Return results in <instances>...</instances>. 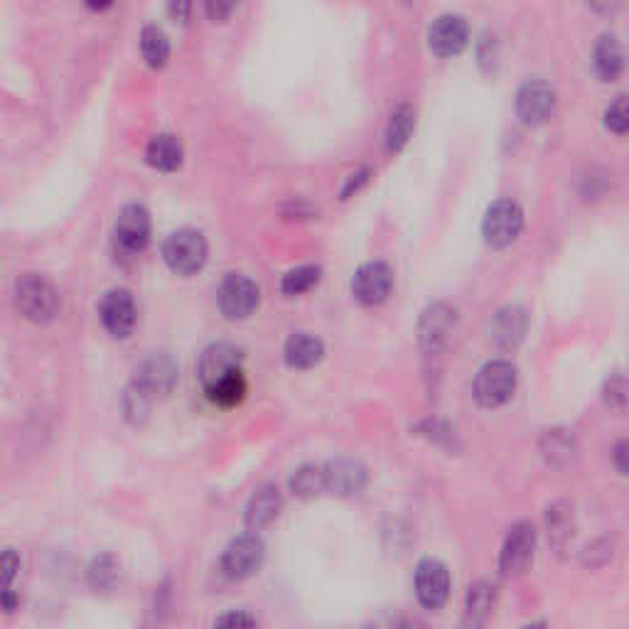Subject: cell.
Wrapping results in <instances>:
<instances>
[{"label": "cell", "mask_w": 629, "mask_h": 629, "mask_svg": "<svg viewBox=\"0 0 629 629\" xmlns=\"http://www.w3.org/2000/svg\"><path fill=\"white\" fill-rule=\"evenodd\" d=\"M15 305L25 320L45 325L59 313V290L45 276L28 273L15 286Z\"/></svg>", "instance_id": "obj_1"}, {"label": "cell", "mask_w": 629, "mask_h": 629, "mask_svg": "<svg viewBox=\"0 0 629 629\" xmlns=\"http://www.w3.org/2000/svg\"><path fill=\"white\" fill-rule=\"evenodd\" d=\"M516 391V367L507 359H494L487 362L475 376L472 394L482 408L504 406Z\"/></svg>", "instance_id": "obj_2"}, {"label": "cell", "mask_w": 629, "mask_h": 629, "mask_svg": "<svg viewBox=\"0 0 629 629\" xmlns=\"http://www.w3.org/2000/svg\"><path fill=\"white\" fill-rule=\"evenodd\" d=\"M163 258L177 276H192L207 261V241L197 229H177L165 239Z\"/></svg>", "instance_id": "obj_3"}, {"label": "cell", "mask_w": 629, "mask_h": 629, "mask_svg": "<svg viewBox=\"0 0 629 629\" xmlns=\"http://www.w3.org/2000/svg\"><path fill=\"white\" fill-rule=\"evenodd\" d=\"M524 229V212L514 200H497L482 219V236L494 249L514 244Z\"/></svg>", "instance_id": "obj_4"}, {"label": "cell", "mask_w": 629, "mask_h": 629, "mask_svg": "<svg viewBox=\"0 0 629 629\" xmlns=\"http://www.w3.org/2000/svg\"><path fill=\"white\" fill-rule=\"evenodd\" d=\"M450 571L438 558H423L413 573V590L426 610H440L450 598Z\"/></svg>", "instance_id": "obj_5"}, {"label": "cell", "mask_w": 629, "mask_h": 629, "mask_svg": "<svg viewBox=\"0 0 629 629\" xmlns=\"http://www.w3.org/2000/svg\"><path fill=\"white\" fill-rule=\"evenodd\" d=\"M536 553V526L531 521H519L509 529L499 553V571L507 578L526 573Z\"/></svg>", "instance_id": "obj_6"}, {"label": "cell", "mask_w": 629, "mask_h": 629, "mask_svg": "<svg viewBox=\"0 0 629 629\" xmlns=\"http://www.w3.org/2000/svg\"><path fill=\"white\" fill-rule=\"evenodd\" d=\"M263 556H266L263 541L251 531V534L236 536V539L224 548L219 568H222V573L227 575L229 580H244L261 568Z\"/></svg>", "instance_id": "obj_7"}, {"label": "cell", "mask_w": 629, "mask_h": 629, "mask_svg": "<svg viewBox=\"0 0 629 629\" xmlns=\"http://www.w3.org/2000/svg\"><path fill=\"white\" fill-rule=\"evenodd\" d=\"M261 300V290L251 278L241 276V273H229L217 290V303L224 317L229 320H244L258 308Z\"/></svg>", "instance_id": "obj_8"}, {"label": "cell", "mask_w": 629, "mask_h": 629, "mask_svg": "<svg viewBox=\"0 0 629 629\" xmlns=\"http://www.w3.org/2000/svg\"><path fill=\"white\" fill-rule=\"evenodd\" d=\"M455 322H458V313L455 308L445 303H435L426 308V313L418 320V342H421L423 352L426 354H440L448 347L450 337L455 332Z\"/></svg>", "instance_id": "obj_9"}, {"label": "cell", "mask_w": 629, "mask_h": 629, "mask_svg": "<svg viewBox=\"0 0 629 629\" xmlns=\"http://www.w3.org/2000/svg\"><path fill=\"white\" fill-rule=\"evenodd\" d=\"M116 244L123 254H141L150 241V214L143 204H126L114 224Z\"/></svg>", "instance_id": "obj_10"}, {"label": "cell", "mask_w": 629, "mask_h": 629, "mask_svg": "<svg viewBox=\"0 0 629 629\" xmlns=\"http://www.w3.org/2000/svg\"><path fill=\"white\" fill-rule=\"evenodd\" d=\"M556 111V91L544 79H531L516 91V116L526 126H541Z\"/></svg>", "instance_id": "obj_11"}, {"label": "cell", "mask_w": 629, "mask_h": 629, "mask_svg": "<svg viewBox=\"0 0 629 629\" xmlns=\"http://www.w3.org/2000/svg\"><path fill=\"white\" fill-rule=\"evenodd\" d=\"M394 288V271L384 261H369L359 266L352 278V293L362 305H381Z\"/></svg>", "instance_id": "obj_12"}, {"label": "cell", "mask_w": 629, "mask_h": 629, "mask_svg": "<svg viewBox=\"0 0 629 629\" xmlns=\"http://www.w3.org/2000/svg\"><path fill=\"white\" fill-rule=\"evenodd\" d=\"M99 317L101 325L106 327L111 337H128L136 327V303H133V295L126 288H114L101 298L99 303Z\"/></svg>", "instance_id": "obj_13"}, {"label": "cell", "mask_w": 629, "mask_h": 629, "mask_svg": "<svg viewBox=\"0 0 629 629\" xmlns=\"http://www.w3.org/2000/svg\"><path fill=\"white\" fill-rule=\"evenodd\" d=\"M470 40V25L462 15H440L428 32L430 52L443 59L460 55Z\"/></svg>", "instance_id": "obj_14"}, {"label": "cell", "mask_w": 629, "mask_h": 629, "mask_svg": "<svg viewBox=\"0 0 629 629\" xmlns=\"http://www.w3.org/2000/svg\"><path fill=\"white\" fill-rule=\"evenodd\" d=\"M241 362H244V354L234 344H209L200 357V379L204 389L227 379L231 374L241 372Z\"/></svg>", "instance_id": "obj_15"}, {"label": "cell", "mask_w": 629, "mask_h": 629, "mask_svg": "<svg viewBox=\"0 0 629 629\" xmlns=\"http://www.w3.org/2000/svg\"><path fill=\"white\" fill-rule=\"evenodd\" d=\"M133 381H136L141 389L148 391V394H153L155 399L170 394L172 386L177 384V362L168 352L150 354L141 367H138Z\"/></svg>", "instance_id": "obj_16"}, {"label": "cell", "mask_w": 629, "mask_h": 629, "mask_svg": "<svg viewBox=\"0 0 629 629\" xmlns=\"http://www.w3.org/2000/svg\"><path fill=\"white\" fill-rule=\"evenodd\" d=\"M322 470H325V492L337 494V497H354L369 482L367 467L357 460L337 458L327 462Z\"/></svg>", "instance_id": "obj_17"}, {"label": "cell", "mask_w": 629, "mask_h": 629, "mask_svg": "<svg viewBox=\"0 0 629 629\" xmlns=\"http://www.w3.org/2000/svg\"><path fill=\"white\" fill-rule=\"evenodd\" d=\"M281 509H283L281 489H278L276 485L258 487L254 492V497H251L249 504H246V514H244L246 526H249V529L256 534V531L266 529L268 524H273V521L278 519V514H281Z\"/></svg>", "instance_id": "obj_18"}, {"label": "cell", "mask_w": 629, "mask_h": 629, "mask_svg": "<svg viewBox=\"0 0 629 629\" xmlns=\"http://www.w3.org/2000/svg\"><path fill=\"white\" fill-rule=\"evenodd\" d=\"M526 325H529V317L516 305L499 310L492 320V340L497 347L502 349H514L516 344L524 340Z\"/></svg>", "instance_id": "obj_19"}, {"label": "cell", "mask_w": 629, "mask_h": 629, "mask_svg": "<svg viewBox=\"0 0 629 629\" xmlns=\"http://www.w3.org/2000/svg\"><path fill=\"white\" fill-rule=\"evenodd\" d=\"M283 357H286L288 367L313 369L325 357V344L317 340L315 335H308V332H295V335L288 337L286 347H283Z\"/></svg>", "instance_id": "obj_20"}, {"label": "cell", "mask_w": 629, "mask_h": 629, "mask_svg": "<svg viewBox=\"0 0 629 629\" xmlns=\"http://www.w3.org/2000/svg\"><path fill=\"white\" fill-rule=\"evenodd\" d=\"M182 158H185V150H182V143L172 133H158V136L150 138L148 148H145V160L153 168L165 172L180 168Z\"/></svg>", "instance_id": "obj_21"}, {"label": "cell", "mask_w": 629, "mask_h": 629, "mask_svg": "<svg viewBox=\"0 0 629 629\" xmlns=\"http://www.w3.org/2000/svg\"><path fill=\"white\" fill-rule=\"evenodd\" d=\"M622 64H625V55H622L620 42L610 35L600 37L598 45H595L593 50L595 74H598L602 82H612V79L620 77Z\"/></svg>", "instance_id": "obj_22"}, {"label": "cell", "mask_w": 629, "mask_h": 629, "mask_svg": "<svg viewBox=\"0 0 629 629\" xmlns=\"http://www.w3.org/2000/svg\"><path fill=\"white\" fill-rule=\"evenodd\" d=\"M246 391H249V386H246L244 372H236V374L227 376V379L217 381V384L207 386V389H204V394H207V399L212 401L214 406L234 408L246 399Z\"/></svg>", "instance_id": "obj_23"}, {"label": "cell", "mask_w": 629, "mask_h": 629, "mask_svg": "<svg viewBox=\"0 0 629 629\" xmlns=\"http://www.w3.org/2000/svg\"><path fill=\"white\" fill-rule=\"evenodd\" d=\"M413 128H416V111H413V106L401 104L399 109H394L389 126H386V150L399 153L403 145L408 143V138H411Z\"/></svg>", "instance_id": "obj_24"}, {"label": "cell", "mask_w": 629, "mask_h": 629, "mask_svg": "<svg viewBox=\"0 0 629 629\" xmlns=\"http://www.w3.org/2000/svg\"><path fill=\"white\" fill-rule=\"evenodd\" d=\"M141 52L143 59L153 69H160L170 57V40L158 25H145L141 30Z\"/></svg>", "instance_id": "obj_25"}, {"label": "cell", "mask_w": 629, "mask_h": 629, "mask_svg": "<svg viewBox=\"0 0 629 629\" xmlns=\"http://www.w3.org/2000/svg\"><path fill=\"white\" fill-rule=\"evenodd\" d=\"M290 492L300 499L317 497L320 492H325V470L317 465H303L293 472L290 477Z\"/></svg>", "instance_id": "obj_26"}, {"label": "cell", "mask_w": 629, "mask_h": 629, "mask_svg": "<svg viewBox=\"0 0 629 629\" xmlns=\"http://www.w3.org/2000/svg\"><path fill=\"white\" fill-rule=\"evenodd\" d=\"M573 453V435H568L566 430H546V435L541 438V455L548 460V465H566Z\"/></svg>", "instance_id": "obj_27"}, {"label": "cell", "mask_w": 629, "mask_h": 629, "mask_svg": "<svg viewBox=\"0 0 629 629\" xmlns=\"http://www.w3.org/2000/svg\"><path fill=\"white\" fill-rule=\"evenodd\" d=\"M153 403H155V396L148 394L145 389H141L136 381H131V384H128V389H126V394H123V413H126L128 421L136 423V426H141L143 421H148L150 411H153Z\"/></svg>", "instance_id": "obj_28"}, {"label": "cell", "mask_w": 629, "mask_h": 629, "mask_svg": "<svg viewBox=\"0 0 629 629\" xmlns=\"http://www.w3.org/2000/svg\"><path fill=\"white\" fill-rule=\"evenodd\" d=\"M571 521H573V514L568 504H553V507L548 509V516H546L548 539L553 541V546L556 548H563L568 544V539H571V534H573Z\"/></svg>", "instance_id": "obj_29"}, {"label": "cell", "mask_w": 629, "mask_h": 629, "mask_svg": "<svg viewBox=\"0 0 629 629\" xmlns=\"http://www.w3.org/2000/svg\"><path fill=\"white\" fill-rule=\"evenodd\" d=\"M118 573H121V568H118L116 558L111 556V553H101V556H96L89 566L91 588L104 590L106 593V590H111L118 583Z\"/></svg>", "instance_id": "obj_30"}, {"label": "cell", "mask_w": 629, "mask_h": 629, "mask_svg": "<svg viewBox=\"0 0 629 629\" xmlns=\"http://www.w3.org/2000/svg\"><path fill=\"white\" fill-rule=\"evenodd\" d=\"M320 266H298L293 271H288L281 281V290L286 295H300L305 290H310L320 283Z\"/></svg>", "instance_id": "obj_31"}, {"label": "cell", "mask_w": 629, "mask_h": 629, "mask_svg": "<svg viewBox=\"0 0 629 629\" xmlns=\"http://www.w3.org/2000/svg\"><path fill=\"white\" fill-rule=\"evenodd\" d=\"M605 126L612 133H627L629 131V99L627 96H617L610 106L605 109Z\"/></svg>", "instance_id": "obj_32"}, {"label": "cell", "mask_w": 629, "mask_h": 629, "mask_svg": "<svg viewBox=\"0 0 629 629\" xmlns=\"http://www.w3.org/2000/svg\"><path fill=\"white\" fill-rule=\"evenodd\" d=\"M418 433L426 435V438L433 440L438 445H453L455 443V430H450L448 423L435 421V418H428L418 426Z\"/></svg>", "instance_id": "obj_33"}, {"label": "cell", "mask_w": 629, "mask_h": 629, "mask_svg": "<svg viewBox=\"0 0 629 629\" xmlns=\"http://www.w3.org/2000/svg\"><path fill=\"white\" fill-rule=\"evenodd\" d=\"M214 629H256V620L246 610H229L217 617Z\"/></svg>", "instance_id": "obj_34"}, {"label": "cell", "mask_w": 629, "mask_h": 629, "mask_svg": "<svg viewBox=\"0 0 629 629\" xmlns=\"http://www.w3.org/2000/svg\"><path fill=\"white\" fill-rule=\"evenodd\" d=\"M20 571V556L13 548H5L3 551V578H5V590L13 588L15 575Z\"/></svg>", "instance_id": "obj_35"}, {"label": "cell", "mask_w": 629, "mask_h": 629, "mask_svg": "<svg viewBox=\"0 0 629 629\" xmlns=\"http://www.w3.org/2000/svg\"><path fill=\"white\" fill-rule=\"evenodd\" d=\"M369 177H372V170H369V168H367V170H362V172H357V175H349L347 185L342 187V200H347V197L357 195V192L362 190L364 185H367Z\"/></svg>", "instance_id": "obj_36"}, {"label": "cell", "mask_w": 629, "mask_h": 629, "mask_svg": "<svg viewBox=\"0 0 629 629\" xmlns=\"http://www.w3.org/2000/svg\"><path fill=\"white\" fill-rule=\"evenodd\" d=\"M612 460H615V467L620 475L629 477V440H620L612 450Z\"/></svg>", "instance_id": "obj_37"}, {"label": "cell", "mask_w": 629, "mask_h": 629, "mask_svg": "<svg viewBox=\"0 0 629 629\" xmlns=\"http://www.w3.org/2000/svg\"><path fill=\"white\" fill-rule=\"evenodd\" d=\"M204 8H207L209 18L212 20H224L231 13V10H234V5L231 3H207Z\"/></svg>", "instance_id": "obj_38"}, {"label": "cell", "mask_w": 629, "mask_h": 629, "mask_svg": "<svg viewBox=\"0 0 629 629\" xmlns=\"http://www.w3.org/2000/svg\"><path fill=\"white\" fill-rule=\"evenodd\" d=\"M190 10H192L190 3H170L168 5V13L172 15V18L180 20V23H187V18H190Z\"/></svg>", "instance_id": "obj_39"}, {"label": "cell", "mask_w": 629, "mask_h": 629, "mask_svg": "<svg viewBox=\"0 0 629 629\" xmlns=\"http://www.w3.org/2000/svg\"><path fill=\"white\" fill-rule=\"evenodd\" d=\"M389 629H426V625L421 620H416V617H401Z\"/></svg>", "instance_id": "obj_40"}, {"label": "cell", "mask_w": 629, "mask_h": 629, "mask_svg": "<svg viewBox=\"0 0 629 629\" xmlns=\"http://www.w3.org/2000/svg\"><path fill=\"white\" fill-rule=\"evenodd\" d=\"M3 607H5V612H8V615H13V612L18 610V595L13 593V588L5 590L3 593Z\"/></svg>", "instance_id": "obj_41"}, {"label": "cell", "mask_w": 629, "mask_h": 629, "mask_svg": "<svg viewBox=\"0 0 629 629\" xmlns=\"http://www.w3.org/2000/svg\"><path fill=\"white\" fill-rule=\"evenodd\" d=\"M521 629H546V622H529V625H524Z\"/></svg>", "instance_id": "obj_42"}, {"label": "cell", "mask_w": 629, "mask_h": 629, "mask_svg": "<svg viewBox=\"0 0 629 629\" xmlns=\"http://www.w3.org/2000/svg\"><path fill=\"white\" fill-rule=\"evenodd\" d=\"M374 629H376V627H374Z\"/></svg>", "instance_id": "obj_43"}]
</instances>
